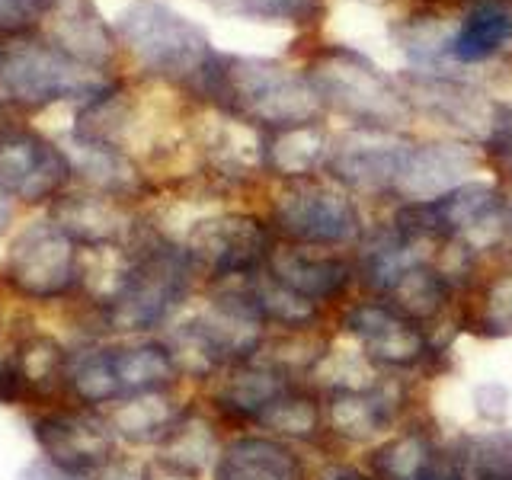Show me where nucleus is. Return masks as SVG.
Wrapping results in <instances>:
<instances>
[{
    "label": "nucleus",
    "instance_id": "39",
    "mask_svg": "<svg viewBox=\"0 0 512 480\" xmlns=\"http://www.w3.org/2000/svg\"><path fill=\"white\" fill-rule=\"evenodd\" d=\"M26 391V381L20 375L16 362L0 359V404H16Z\"/></svg>",
    "mask_w": 512,
    "mask_h": 480
},
{
    "label": "nucleus",
    "instance_id": "1",
    "mask_svg": "<svg viewBox=\"0 0 512 480\" xmlns=\"http://www.w3.org/2000/svg\"><path fill=\"white\" fill-rule=\"evenodd\" d=\"M205 93L221 96L250 122L276 128L314 125L324 109V96L317 93L308 74L263 58H218Z\"/></svg>",
    "mask_w": 512,
    "mask_h": 480
},
{
    "label": "nucleus",
    "instance_id": "4",
    "mask_svg": "<svg viewBox=\"0 0 512 480\" xmlns=\"http://www.w3.org/2000/svg\"><path fill=\"white\" fill-rule=\"evenodd\" d=\"M176 375V359L167 346H84L64 362V384L84 404H109L148 391H164Z\"/></svg>",
    "mask_w": 512,
    "mask_h": 480
},
{
    "label": "nucleus",
    "instance_id": "18",
    "mask_svg": "<svg viewBox=\"0 0 512 480\" xmlns=\"http://www.w3.org/2000/svg\"><path fill=\"white\" fill-rule=\"evenodd\" d=\"M215 480H304V471L298 455L279 439L244 436L221 448Z\"/></svg>",
    "mask_w": 512,
    "mask_h": 480
},
{
    "label": "nucleus",
    "instance_id": "29",
    "mask_svg": "<svg viewBox=\"0 0 512 480\" xmlns=\"http://www.w3.org/2000/svg\"><path fill=\"white\" fill-rule=\"evenodd\" d=\"M74 148H77V160L71 164V170H80L90 183H96L100 189L128 192V189L138 186V176H135L132 164H128L112 144L77 135Z\"/></svg>",
    "mask_w": 512,
    "mask_h": 480
},
{
    "label": "nucleus",
    "instance_id": "3",
    "mask_svg": "<svg viewBox=\"0 0 512 480\" xmlns=\"http://www.w3.org/2000/svg\"><path fill=\"white\" fill-rule=\"evenodd\" d=\"M192 272H196V263L180 247L151 244L128 253L122 288L106 304V320L112 330L141 333L164 324L186 301Z\"/></svg>",
    "mask_w": 512,
    "mask_h": 480
},
{
    "label": "nucleus",
    "instance_id": "19",
    "mask_svg": "<svg viewBox=\"0 0 512 480\" xmlns=\"http://www.w3.org/2000/svg\"><path fill=\"white\" fill-rule=\"evenodd\" d=\"M52 221L87 247H109L132 231L128 212L109 196H71L61 199L52 212Z\"/></svg>",
    "mask_w": 512,
    "mask_h": 480
},
{
    "label": "nucleus",
    "instance_id": "40",
    "mask_svg": "<svg viewBox=\"0 0 512 480\" xmlns=\"http://www.w3.org/2000/svg\"><path fill=\"white\" fill-rule=\"evenodd\" d=\"M10 218H13V205H10V196H7V189L0 186V234L7 231Z\"/></svg>",
    "mask_w": 512,
    "mask_h": 480
},
{
    "label": "nucleus",
    "instance_id": "9",
    "mask_svg": "<svg viewBox=\"0 0 512 480\" xmlns=\"http://www.w3.org/2000/svg\"><path fill=\"white\" fill-rule=\"evenodd\" d=\"M71 173L68 154L36 132L0 135V186L7 189V196L23 202L52 199Z\"/></svg>",
    "mask_w": 512,
    "mask_h": 480
},
{
    "label": "nucleus",
    "instance_id": "13",
    "mask_svg": "<svg viewBox=\"0 0 512 480\" xmlns=\"http://www.w3.org/2000/svg\"><path fill=\"white\" fill-rule=\"evenodd\" d=\"M346 330L359 340L362 356L381 365L407 368L429 352L420 324L404 317L391 304H356L346 314Z\"/></svg>",
    "mask_w": 512,
    "mask_h": 480
},
{
    "label": "nucleus",
    "instance_id": "32",
    "mask_svg": "<svg viewBox=\"0 0 512 480\" xmlns=\"http://www.w3.org/2000/svg\"><path fill=\"white\" fill-rule=\"evenodd\" d=\"M260 423L269 426L272 432H279V436H288V439H308L317 432V423H320V413H317V404L308 397V394H298L288 388L276 404H272L263 416Z\"/></svg>",
    "mask_w": 512,
    "mask_h": 480
},
{
    "label": "nucleus",
    "instance_id": "30",
    "mask_svg": "<svg viewBox=\"0 0 512 480\" xmlns=\"http://www.w3.org/2000/svg\"><path fill=\"white\" fill-rule=\"evenodd\" d=\"M266 157L285 176H304L324 157H330V148L327 138L314 125H301V128H282V135L266 148Z\"/></svg>",
    "mask_w": 512,
    "mask_h": 480
},
{
    "label": "nucleus",
    "instance_id": "36",
    "mask_svg": "<svg viewBox=\"0 0 512 480\" xmlns=\"http://www.w3.org/2000/svg\"><path fill=\"white\" fill-rule=\"evenodd\" d=\"M52 0H0V32H26L32 26L45 23Z\"/></svg>",
    "mask_w": 512,
    "mask_h": 480
},
{
    "label": "nucleus",
    "instance_id": "35",
    "mask_svg": "<svg viewBox=\"0 0 512 480\" xmlns=\"http://www.w3.org/2000/svg\"><path fill=\"white\" fill-rule=\"evenodd\" d=\"M484 144H487L484 151H487L490 167H496L512 180V106L493 109V122H490V132H487Z\"/></svg>",
    "mask_w": 512,
    "mask_h": 480
},
{
    "label": "nucleus",
    "instance_id": "16",
    "mask_svg": "<svg viewBox=\"0 0 512 480\" xmlns=\"http://www.w3.org/2000/svg\"><path fill=\"white\" fill-rule=\"evenodd\" d=\"M45 26L58 52L84 61L90 68H103L116 55L112 32L106 29L90 0H52Z\"/></svg>",
    "mask_w": 512,
    "mask_h": 480
},
{
    "label": "nucleus",
    "instance_id": "27",
    "mask_svg": "<svg viewBox=\"0 0 512 480\" xmlns=\"http://www.w3.org/2000/svg\"><path fill=\"white\" fill-rule=\"evenodd\" d=\"M247 295L256 304L266 320H276V324L288 327V330H301V327H311L317 320V304L295 295L292 288H285L279 279H272L269 272H253L247 276Z\"/></svg>",
    "mask_w": 512,
    "mask_h": 480
},
{
    "label": "nucleus",
    "instance_id": "38",
    "mask_svg": "<svg viewBox=\"0 0 512 480\" xmlns=\"http://www.w3.org/2000/svg\"><path fill=\"white\" fill-rule=\"evenodd\" d=\"M20 480H100V471H68L52 461H32L20 474Z\"/></svg>",
    "mask_w": 512,
    "mask_h": 480
},
{
    "label": "nucleus",
    "instance_id": "23",
    "mask_svg": "<svg viewBox=\"0 0 512 480\" xmlns=\"http://www.w3.org/2000/svg\"><path fill=\"white\" fill-rule=\"evenodd\" d=\"M183 420V410L173 404L164 391H148L119 400V407L109 413V426L116 436L128 442H164L173 426Z\"/></svg>",
    "mask_w": 512,
    "mask_h": 480
},
{
    "label": "nucleus",
    "instance_id": "7",
    "mask_svg": "<svg viewBox=\"0 0 512 480\" xmlns=\"http://www.w3.org/2000/svg\"><path fill=\"white\" fill-rule=\"evenodd\" d=\"M80 260L74 237L55 221H36L13 240L7 276L29 298H58L77 282Z\"/></svg>",
    "mask_w": 512,
    "mask_h": 480
},
{
    "label": "nucleus",
    "instance_id": "2",
    "mask_svg": "<svg viewBox=\"0 0 512 480\" xmlns=\"http://www.w3.org/2000/svg\"><path fill=\"white\" fill-rule=\"evenodd\" d=\"M116 32L148 71L208 90L218 55L205 32L186 16L164 4L138 0L119 13Z\"/></svg>",
    "mask_w": 512,
    "mask_h": 480
},
{
    "label": "nucleus",
    "instance_id": "15",
    "mask_svg": "<svg viewBox=\"0 0 512 480\" xmlns=\"http://www.w3.org/2000/svg\"><path fill=\"white\" fill-rule=\"evenodd\" d=\"M404 384L397 381H375L362 391H336L330 400V426L336 436L365 442L388 429L400 407H404Z\"/></svg>",
    "mask_w": 512,
    "mask_h": 480
},
{
    "label": "nucleus",
    "instance_id": "11",
    "mask_svg": "<svg viewBox=\"0 0 512 480\" xmlns=\"http://www.w3.org/2000/svg\"><path fill=\"white\" fill-rule=\"evenodd\" d=\"M413 144L384 128H362L330 148V170L340 183L356 189H394Z\"/></svg>",
    "mask_w": 512,
    "mask_h": 480
},
{
    "label": "nucleus",
    "instance_id": "25",
    "mask_svg": "<svg viewBox=\"0 0 512 480\" xmlns=\"http://www.w3.org/2000/svg\"><path fill=\"white\" fill-rule=\"evenodd\" d=\"M215 452H218L215 432L196 413H183V420L173 426V432L164 442H160V458H164L167 468L180 477L202 474L208 464L218 461Z\"/></svg>",
    "mask_w": 512,
    "mask_h": 480
},
{
    "label": "nucleus",
    "instance_id": "10",
    "mask_svg": "<svg viewBox=\"0 0 512 480\" xmlns=\"http://www.w3.org/2000/svg\"><path fill=\"white\" fill-rule=\"evenodd\" d=\"M192 263L221 279H244L269 260L266 231L253 218H212L192 228L186 240Z\"/></svg>",
    "mask_w": 512,
    "mask_h": 480
},
{
    "label": "nucleus",
    "instance_id": "37",
    "mask_svg": "<svg viewBox=\"0 0 512 480\" xmlns=\"http://www.w3.org/2000/svg\"><path fill=\"white\" fill-rule=\"evenodd\" d=\"M509 404H512V394L503 381H484L474 388V410H477L480 420L503 423L506 413H509Z\"/></svg>",
    "mask_w": 512,
    "mask_h": 480
},
{
    "label": "nucleus",
    "instance_id": "17",
    "mask_svg": "<svg viewBox=\"0 0 512 480\" xmlns=\"http://www.w3.org/2000/svg\"><path fill=\"white\" fill-rule=\"evenodd\" d=\"M266 272L272 279H279L285 288H292L295 295L308 298L314 304L343 295L352 279L349 263L340 260V256L304 253L301 247L272 250L266 260Z\"/></svg>",
    "mask_w": 512,
    "mask_h": 480
},
{
    "label": "nucleus",
    "instance_id": "21",
    "mask_svg": "<svg viewBox=\"0 0 512 480\" xmlns=\"http://www.w3.org/2000/svg\"><path fill=\"white\" fill-rule=\"evenodd\" d=\"M407 84H410L407 96H413V103H420L429 116H436L448 125H458L464 132H480L487 138L496 106H484L468 87L439 77H410Z\"/></svg>",
    "mask_w": 512,
    "mask_h": 480
},
{
    "label": "nucleus",
    "instance_id": "12",
    "mask_svg": "<svg viewBox=\"0 0 512 480\" xmlns=\"http://www.w3.org/2000/svg\"><path fill=\"white\" fill-rule=\"evenodd\" d=\"M36 439L45 458L68 471H100L112 461L109 420L93 413H52L36 420Z\"/></svg>",
    "mask_w": 512,
    "mask_h": 480
},
{
    "label": "nucleus",
    "instance_id": "8",
    "mask_svg": "<svg viewBox=\"0 0 512 480\" xmlns=\"http://www.w3.org/2000/svg\"><path fill=\"white\" fill-rule=\"evenodd\" d=\"M276 224L301 244L333 247L359 234V212L340 189L301 180L276 199Z\"/></svg>",
    "mask_w": 512,
    "mask_h": 480
},
{
    "label": "nucleus",
    "instance_id": "6",
    "mask_svg": "<svg viewBox=\"0 0 512 480\" xmlns=\"http://www.w3.org/2000/svg\"><path fill=\"white\" fill-rule=\"evenodd\" d=\"M311 84L324 103L340 106L368 128H394L410 119L404 93L384 80L372 64L352 52H327L311 64Z\"/></svg>",
    "mask_w": 512,
    "mask_h": 480
},
{
    "label": "nucleus",
    "instance_id": "28",
    "mask_svg": "<svg viewBox=\"0 0 512 480\" xmlns=\"http://www.w3.org/2000/svg\"><path fill=\"white\" fill-rule=\"evenodd\" d=\"M448 301V279L442 272L429 269V263L423 266H413L410 272H404L394 288L388 292V304L397 308L404 317L410 320H426V317H436Z\"/></svg>",
    "mask_w": 512,
    "mask_h": 480
},
{
    "label": "nucleus",
    "instance_id": "34",
    "mask_svg": "<svg viewBox=\"0 0 512 480\" xmlns=\"http://www.w3.org/2000/svg\"><path fill=\"white\" fill-rule=\"evenodd\" d=\"M480 324L487 327V336L512 333V272L490 282L487 298L480 304Z\"/></svg>",
    "mask_w": 512,
    "mask_h": 480
},
{
    "label": "nucleus",
    "instance_id": "33",
    "mask_svg": "<svg viewBox=\"0 0 512 480\" xmlns=\"http://www.w3.org/2000/svg\"><path fill=\"white\" fill-rule=\"evenodd\" d=\"M64 362H68V356H64L55 340L32 336V340L23 343L16 368H20L26 388H32V384L36 388H52L55 381H64Z\"/></svg>",
    "mask_w": 512,
    "mask_h": 480
},
{
    "label": "nucleus",
    "instance_id": "31",
    "mask_svg": "<svg viewBox=\"0 0 512 480\" xmlns=\"http://www.w3.org/2000/svg\"><path fill=\"white\" fill-rule=\"evenodd\" d=\"M215 10L231 16H247V20H266V23H314L324 0H208Z\"/></svg>",
    "mask_w": 512,
    "mask_h": 480
},
{
    "label": "nucleus",
    "instance_id": "26",
    "mask_svg": "<svg viewBox=\"0 0 512 480\" xmlns=\"http://www.w3.org/2000/svg\"><path fill=\"white\" fill-rule=\"evenodd\" d=\"M439 461L442 455L426 432H404V436L375 448L372 474L375 480H423Z\"/></svg>",
    "mask_w": 512,
    "mask_h": 480
},
{
    "label": "nucleus",
    "instance_id": "5",
    "mask_svg": "<svg viewBox=\"0 0 512 480\" xmlns=\"http://www.w3.org/2000/svg\"><path fill=\"white\" fill-rule=\"evenodd\" d=\"M0 90L23 106H45L58 100H84L87 106L116 87L100 68L58 52L42 42H13L0 48Z\"/></svg>",
    "mask_w": 512,
    "mask_h": 480
},
{
    "label": "nucleus",
    "instance_id": "20",
    "mask_svg": "<svg viewBox=\"0 0 512 480\" xmlns=\"http://www.w3.org/2000/svg\"><path fill=\"white\" fill-rule=\"evenodd\" d=\"M512 42V7L506 0H480L448 42V55L461 64L487 61Z\"/></svg>",
    "mask_w": 512,
    "mask_h": 480
},
{
    "label": "nucleus",
    "instance_id": "14",
    "mask_svg": "<svg viewBox=\"0 0 512 480\" xmlns=\"http://www.w3.org/2000/svg\"><path fill=\"white\" fill-rule=\"evenodd\" d=\"M477 164V154L464 144H413L394 192L407 196L410 202L442 199L468 183Z\"/></svg>",
    "mask_w": 512,
    "mask_h": 480
},
{
    "label": "nucleus",
    "instance_id": "22",
    "mask_svg": "<svg viewBox=\"0 0 512 480\" xmlns=\"http://www.w3.org/2000/svg\"><path fill=\"white\" fill-rule=\"evenodd\" d=\"M292 388L288 375L272 368L269 362H237L234 372L224 378L218 388V404L234 413V416H250V420H260V416L276 404V400Z\"/></svg>",
    "mask_w": 512,
    "mask_h": 480
},
{
    "label": "nucleus",
    "instance_id": "24",
    "mask_svg": "<svg viewBox=\"0 0 512 480\" xmlns=\"http://www.w3.org/2000/svg\"><path fill=\"white\" fill-rule=\"evenodd\" d=\"M448 458L461 480H512V429L461 436Z\"/></svg>",
    "mask_w": 512,
    "mask_h": 480
}]
</instances>
